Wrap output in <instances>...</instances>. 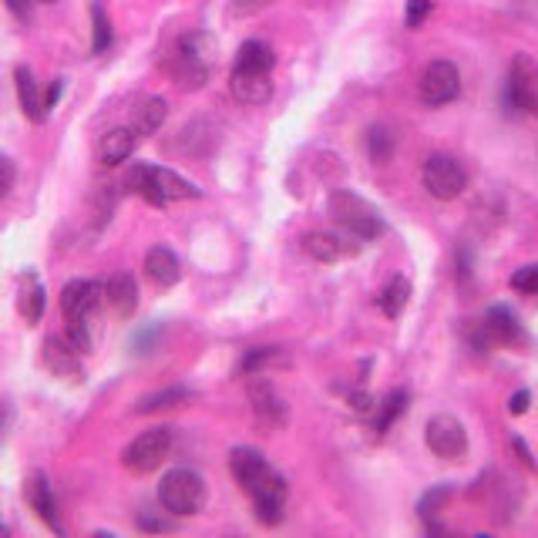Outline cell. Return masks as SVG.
I'll return each mask as SVG.
<instances>
[{
	"instance_id": "obj_11",
	"label": "cell",
	"mask_w": 538,
	"mask_h": 538,
	"mask_svg": "<svg viewBox=\"0 0 538 538\" xmlns=\"http://www.w3.org/2000/svg\"><path fill=\"white\" fill-rule=\"evenodd\" d=\"M286 481L280 471H269V475L259 481V485L249 491L253 498V512L263 525H280L283 522V512H286Z\"/></svg>"
},
{
	"instance_id": "obj_5",
	"label": "cell",
	"mask_w": 538,
	"mask_h": 538,
	"mask_svg": "<svg viewBox=\"0 0 538 538\" xmlns=\"http://www.w3.org/2000/svg\"><path fill=\"white\" fill-rule=\"evenodd\" d=\"M172 451V428H148L122 451V465L132 475H152Z\"/></svg>"
},
{
	"instance_id": "obj_32",
	"label": "cell",
	"mask_w": 538,
	"mask_h": 538,
	"mask_svg": "<svg viewBox=\"0 0 538 538\" xmlns=\"http://www.w3.org/2000/svg\"><path fill=\"white\" fill-rule=\"evenodd\" d=\"M269 360H276V347H256L249 350V354L243 357V364H239V370L249 377V374H263V367L269 364Z\"/></svg>"
},
{
	"instance_id": "obj_44",
	"label": "cell",
	"mask_w": 538,
	"mask_h": 538,
	"mask_svg": "<svg viewBox=\"0 0 538 538\" xmlns=\"http://www.w3.org/2000/svg\"><path fill=\"white\" fill-rule=\"evenodd\" d=\"M4 535H11V528H7L4 522H0V538H4Z\"/></svg>"
},
{
	"instance_id": "obj_28",
	"label": "cell",
	"mask_w": 538,
	"mask_h": 538,
	"mask_svg": "<svg viewBox=\"0 0 538 538\" xmlns=\"http://www.w3.org/2000/svg\"><path fill=\"white\" fill-rule=\"evenodd\" d=\"M111 48V21L101 4H91V54H105Z\"/></svg>"
},
{
	"instance_id": "obj_29",
	"label": "cell",
	"mask_w": 538,
	"mask_h": 538,
	"mask_svg": "<svg viewBox=\"0 0 538 538\" xmlns=\"http://www.w3.org/2000/svg\"><path fill=\"white\" fill-rule=\"evenodd\" d=\"M407 401H411V394L404 391V387H397L384 397V404H380V414H377V431H391V424L407 411Z\"/></svg>"
},
{
	"instance_id": "obj_14",
	"label": "cell",
	"mask_w": 538,
	"mask_h": 538,
	"mask_svg": "<svg viewBox=\"0 0 538 538\" xmlns=\"http://www.w3.org/2000/svg\"><path fill=\"white\" fill-rule=\"evenodd\" d=\"M101 286L91 283V280H71L68 286L61 290V313L64 320H91V313L98 310L101 303Z\"/></svg>"
},
{
	"instance_id": "obj_31",
	"label": "cell",
	"mask_w": 538,
	"mask_h": 538,
	"mask_svg": "<svg viewBox=\"0 0 538 538\" xmlns=\"http://www.w3.org/2000/svg\"><path fill=\"white\" fill-rule=\"evenodd\" d=\"M451 498V485H438V488H431L428 495L421 498V502H417V515L424 518V522H431L434 515L441 512L444 508V502H448Z\"/></svg>"
},
{
	"instance_id": "obj_43",
	"label": "cell",
	"mask_w": 538,
	"mask_h": 538,
	"mask_svg": "<svg viewBox=\"0 0 538 538\" xmlns=\"http://www.w3.org/2000/svg\"><path fill=\"white\" fill-rule=\"evenodd\" d=\"M4 428H7V407L0 404V434H4Z\"/></svg>"
},
{
	"instance_id": "obj_36",
	"label": "cell",
	"mask_w": 538,
	"mask_h": 538,
	"mask_svg": "<svg viewBox=\"0 0 538 538\" xmlns=\"http://www.w3.org/2000/svg\"><path fill=\"white\" fill-rule=\"evenodd\" d=\"M14 179H17V169H14L11 155H4V152H0V199H4L7 192L14 189Z\"/></svg>"
},
{
	"instance_id": "obj_12",
	"label": "cell",
	"mask_w": 538,
	"mask_h": 538,
	"mask_svg": "<svg viewBox=\"0 0 538 538\" xmlns=\"http://www.w3.org/2000/svg\"><path fill=\"white\" fill-rule=\"evenodd\" d=\"M81 350L74 347L71 340H64V337H48L44 340V347H41V360H44V367L51 370L54 377H61V380H85V367H81Z\"/></svg>"
},
{
	"instance_id": "obj_4",
	"label": "cell",
	"mask_w": 538,
	"mask_h": 538,
	"mask_svg": "<svg viewBox=\"0 0 538 538\" xmlns=\"http://www.w3.org/2000/svg\"><path fill=\"white\" fill-rule=\"evenodd\" d=\"M159 502L169 515H199L206 508V481L192 468H172L159 485Z\"/></svg>"
},
{
	"instance_id": "obj_10",
	"label": "cell",
	"mask_w": 538,
	"mask_h": 538,
	"mask_svg": "<svg viewBox=\"0 0 538 538\" xmlns=\"http://www.w3.org/2000/svg\"><path fill=\"white\" fill-rule=\"evenodd\" d=\"M246 397H249V404H253L259 421L273 424V428H283V424L290 421V407H286L280 391H276V387L269 384L263 374H249Z\"/></svg>"
},
{
	"instance_id": "obj_1",
	"label": "cell",
	"mask_w": 538,
	"mask_h": 538,
	"mask_svg": "<svg viewBox=\"0 0 538 538\" xmlns=\"http://www.w3.org/2000/svg\"><path fill=\"white\" fill-rule=\"evenodd\" d=\"M122 189L135 192V196H142L148 206H159V209L169 206V202H179V199H199V189L189 179H182L179 172L162 169V165H142V162L125 172Z\"/></svg>"
},
{
	"instance_id": "obj_13",
	"label": "cell",
	"mask_w": 538,
	"mask_h": 538,
	"mask_svg": "<svg viewBox=\"0 0 538 538\" xmlns=\"http://www.w3.org/2000/svg\"><path fill=\"white\" fill-rule=\"evenodd\" d=\"M24 498L31 505V512L41 518L44 525L51 528L54 535H64V525H61V515H58V502H54V491L48 485V478L41 471H31L24 481Z\"/></svg>"
},
{
	"instance_id": "obj_25",
	"label": "cell",
	"mask_w": 538,
	"mask_h": 538,
	"mask_svg": "<svg viewBox=\"0 0 538 538\" xmlns=\"http://www.w3.org/2000/svg\"><path fill=\"white\" fill-rule=\"evenodd\" d=\"M165 118H169V101H165V98H145L142 105L135 108L132 128L138 132V138H142V135H155L165 125Z\"/></svg>"
},
{
	"instance_id": "obj_18",
	"label": "cell",
	"mask_w": 538,
	"mask_h": 538,
	"mask_svg": "<svg viewBox=\"0 0 538 538\" xmlns=\"http://www.w3.org/2000/svg\"><path fill=\"white\" fill-rule=\"evenodd\" d=\"M229 91H233L236 101L243 105H266L273 98V78L266 71H236L229 78Z\"/></svg>"
},
{
	"instance_id": "obj_3",
	"label": "cell",
	"mask_w": 538,
	"mask_h": 538,
	"mask_svg": "<svg viewBox=\"0 0 538 538\" xmlns=\"http://www.w3.org/2000/svg\"><path fill=\"white\" fill-rule=\"evenodd\" d=\"M330 219L340 226V233L360 239V243H374L377 236H384V219L370 206L367 199H360L357 192H333L330 196Z\"/></svg>"
},
{
	"instance_id": "obj_26",
	"label": "cell",
	"mask_w": 538,
	"mask_h": 538,
	"mask_svg": "<svg viewBox=\"0 0 538 538\" xmlns=\"http://www.w3.org/2000/svg\"><path fill=\"white\" fill-rule=\"evenodd\" d=\"M192 397L189 387H165L159 394H148L135 404V414H155V411H169V407H179Z\"/></svg>"
},
{
	"instance_id": "obj_39",
	"label": "cell",
	"mask_w": 538,
	"mask_h": 538,
	"mask_svg": "<svg viewBox=\"0 0 538 538\" xmlns=\"http://www.w3.org/2000/svg\"><path fill=\"white\" fill-rule=\"evenodd\" d=\"M4 4H7V11H11L14 17L27 21V17H31V4H34V0H4Z\"/></svg>"
},
{
	"instance_id": "obj_19",
	"label": "cell",
	"mask_w": 538,
	"mask_h": 538,
	"mask_svg": "<svg viewBox=\"0 0 538 538\" xmlns=\"http://www.w3.org/2000/svg\"><path fill=\"white\" fill-rule=\"evenodd\" d=\"M145 276L159 286V290H172V286L182 280L179 256H175L169 246H152L145 253Z\"/></svg>"
},
{
	"instance_id": "obj_8",
	"label": "cell",
	"mask_w": 538,
	"mask_h": 538,
	"mask_svg": "<svg viewBox=\"0 0 538 538\" xmlns=\"http://www.w3.org/2000/svg\"><path fill=\"white\" fill-rule=\"evenodd\" d=\"M424 441H428L431 454L444 461H461L468 454V431L454 414H434L424 428Z\"/></svg>"
},
{
	"instance_id": "obj_23",
	"label": "cell",
	"mask_w": 538,
	"mask_h": 538,
	"mask_svg": "<svg viewBox=\"0 0 538 538\" xmlns=\"http://www.w3.org/2000/svg\"><path fill=\"white\" fill-rule=\"evenodd\" d=\"M105 296L111 303V310L118 313V317H132L135 306H138V283L132 273H118L111 276L108 286H105Z\"/></svg>"
},
{
	"instance_id": "obj_24",
	"label": "cell",
	"mask_w": 538,
	"mask_h": 538,
	"mask_svg": "<svg viewBox=\"0 0 538 538\" xmlns=\"http://www.w3.org/2000/svg\"><path fill=\"white\" fill-rule=\"evenodd\" d=\"M273 64H276V54L269 48L266 41H243L236 51V61L233 68L236 71H266L273 74Z\"/></svg>"
},
{
	"instance_id": "obj_7",
	"label": "cell",
	"mask_w": 538,
	"mask_h": 538,
	"mask_svg": "<svg viewBox=\"0 0 538 538\" xmlns=\"http://www.w3.org/2000/svg\"><path fill=\"white\" fill-rule=\"evenodd\" d=\"M421 182L434 199L451 202L465 192L468 175H465V169H461V162L451 159V155H431L421 169Z\"/></svg>"
},
{
	"instance_id": "obj_35",
	"label": "cell",
	"mask_w": 538,
	"mask_h": 538,
	"mask_svg": "<svg viewBox=\"0 0 538 538\" xmlns=\"http://www.w3.org/2000/svg\"><path fill=\"white\" fill-rule=\"evenodd\" d=\"M68 340L81 350V354H88V350H91V330H88V320H71V323H68Z\"/></svg>"
},
{
	"instance_id": "obj_45",
	"label": "cell",
	"mask_w": 538,
	"mask_h": 538,
	"mask_svg": "<svg viewBox=\"0 0 538 538\" xmlns=\"http://www.w3.org/2000/svg\"><path fill=\"white\" fill-rule=\"evenodd\" d=\"M44 4H51V0H44Z\"/></svg>"
},
{
	"instance_id": "obj_27",
	"label": "cell",
	"mask_w": 538,
	"mask_h": 538,
	"mask_svg": "<svg viewBox=\"0 0 538 538\" xmlns=\"http://www.w3.org/2000/svg\"><path fill=\"white\" fill-rule=\"evenodd\" d=\"M407 300H411V283H407L404 276H394V280L384 286V293L377 296V303H380V310H384V317H391V320L401 317Z\"/></svg>"
},
{
	"instance_id": "obj_2",
	"label": "cell",
	"mask_w": 538,
	"mask_h": 538,
	"mask_svg": "<svg viewBox=\"0 0 538 538\" xmlns=\"http://www.w3.org/2000/svg\"><path fill=\"white\" fill-rule=\"evenodd\" d=\"M212 64H216V37L192 31L182 34L179 44H175V54L169 61V71L175 78V85L185 91H196L209 81Z\"/></svg>"
},
{
	"instance_id": "obj_17",
	"label": "cell",
	"mask_w": 538,
	"mask_h": 538,
	"mask_svg": "<svg viewBox=\"0 0 538 538\" xmlns=\"http://www.w3.org/2000/svg\"><path fill=\"white\" fill-rule=\"evenodd\" d=\"M229 471H233L236 485L249 495V491H253L273 468H269V461L256 448H236L229 454Z\"/></svg>"
},
{
	"instance_id": "obj_33",
	"label": "cell",
	"mask_w": 538,
	"mask_h": 538,
	"mask_svg": "<svg viewBox=\"0 0 538 538\" xmlns=\"http://www.w3.org/2000/svg\"><path fill=\"white\" fill-rule=\"evenodd\" d=\"M512 290H515V293L538 296V263L515 269V273H512Z\"/></svg>"
},
{
	"instance_id": "obj_16",
	"label": "cell",
	"mask_w": 538,
	"mask_h": 538,
	"mask_svg": "<svg viewBox=\"0 0 538 538\" xmlns=\"http://www.w3.org/2000/svg\"><path fill=\"white\" fill-rule=\"evenodd\" d=\"M481 327H485V337L491 343H502V347H518V343L525 340L522 323H518V317L512 313V306H505V303L491 306Z\"/></svg>"
},
{
	"instance_id": "obj_15",
	"label": "cell",
	"mask_w": 538,
	"mask_h": 538,
	"mask_svg": "<svg viewBox=\"0 0 538 538\" xmlns=\"http://www.w3.org/2000/svg\"><path fill=\"white\" fill-rule=\"evenodd\" d=\"M303 249L313 259H320V263H340V259L360 253V239L347 236V233L343 236L340 233H310L303 239Z\"/></svg>"
},
{
	"instance_id": "obj_6",
	"label": "cell",
	"mask_w": 538,
	"mask_h": 538,
	"mask_svg": "<svg viewBox=\"0 0 538 538\" xmlns=\"http://www.w3.org/2000/svg\"><path fill=\"white\" fill-rule=\"evenodd\" d=\"M505 101L508 108L538 118V61L535 58H528V54H515L512 58V68H508V81H505Z\"/></svg>"
},
{
	"instance_id": "obj_40",
	"label": "cell",
	"mask_w": 538,
	"mask_h": 538,
	"mask_svg": "<svg viewBox=\"0 0 538 538\" xmlns=\"http://www.w3.org/2000/svg\"><path fill=\"white\" fill-rule=\"evenodd\" d=\"M350 404H354V411H360V414L374 411V397L370 394H350Z\"/></svg>"
},
{
	"instance_id": "obj_21",
	"label": "cell",
	"mask_w": 538,
	"mask_h": 538,
	"mask_svg": "<svg viewBox=\"0 0 538 538\" xmlns=\"http://www.w3.org/2000/svg\"><path fill=\"white\" fill-rule=\"evenodd\" d=\"M44 306H48V293H44V283L37 273H24L21 283H17V310L27 323H41Z\"/></svg>"
},
{
	"instance_id": "obj_22",
	"label": "cell",
	"mask_w": 538,
	"mask_h": 538,
	"mask_svg": "<svg viewBox=\"0 0 538 538\" xmlns=\"http://www.w3.org/2000/svg\"><path fill=\"white\" fill-rule=\"evenodd\" d=\"M135 145H138V132L135 128H111V132L101 138V162L105 165H122L132 159V152H135Z\"/></svg>"
},
{
	"instance_id": "obj_37",
	"label": "cell",
	"mask_w": 538,
	"mask_h": 538,
	"mask_svg": "<svg viewBox=\"0 0 538 538\" xmlns=\"http://www.w3.org/2000/svg\"><path fill=\"white\" fill-rule=\"evenodd\" d=\"M528 407H532V394L528 391H518V394H512V401H508V411H512L515 417H522Z\"/></svg>"
},
{
	"instance_id": "obj_9",
	"label": "cell",
	"mask_w": 538,
	"mask_h": 538,
	"mask_svg": "<svg viewBox=\"0 0 538 538\" xmlns=\"http://www.w3.org/2000/svg\"><path fill=\"white\" fill-rule=\"evenodd\" d=\"M417 91H421L424 105H431V108L448 105V101H454L461 95V71L454 68L451 61H431L421 74V85H417Z\"/></svg>"
},
{
	"instance_id": "obj_30",
	"label": "cell",
	"mask_w": 538,
	"mask_h": 538,
	"mask_svg": "<svg viewBox=\"0 0 538 538\" xmlns=\"http://www.w3.org/2000/svg\"><path fill=\"white\" fill-rule=\"evenodd\" d=\"M367 152H370V159H374L377 165H384L394 155V135L387 132L384 125H374L367 132Z\"/></svg>"
},
{
	"instance_id": "obj_41",
	"label": "cell",
	"mask_w": 538,
	"mask_h": 538,
	"mask_svg": "<svg viewBox=\"0 0 538 538\" xmlns=\"http://www.w3.org/2000/svg\"><path fill=\"white\" fill-rule=\"evenodd\" d=\"M512 448L518 451V458H522L528 468H532V471L538 468V465H535V458H532V451H528V444H525L522 438H512Z\"/></svg>"
},
{
	"instance_id": "obj_20",
	"label": "cell",
	"mask_w": 538,
	"mask_h": 538,
	"mask_svg": "<svg viewBox=\"0 0 538 538\" xmlns=\"http://www.w3.org/2000/svg\"><path fill=\"white\" fill-rule=\"evenodd\" d=\"M14 88H17V101H21L24 118L34 125H41L44 115H48V108H44V95L34 81V71L27 68V64H17L14 68Z\"/></svg>"
},
{
	"instance_id": "obj_34",
	"label": "cell",
	"mask_w": 538,
	"mask_h": 538,
	"mask_svg": "<svg viewBox=\"0 0 538 538\" xmlns=\"http://www.w3.org/2000/svg\"><path fill=\"white\" fill-rule=\"evenodd\" d=\"M431 7H434V0H407L404 24L411 27V31H417V27H421L431 17Z\"/></svg>"
},
{
	"instance_id": "obj_42",
	"label": "cell",
	"mask_w": 538,
	"mask_h": 538,
	"mask_svg": "<svg viewBox=\"0 0 538 538\" xmlns=\"http://www.w3.org/2000/svg\"><path fill=\"white\" fill-rule=\"evenodd\" d=\"M61 88H64L61 81H54V85L48 88V95H44V108H48V111H51L54 105H58V98H61Z\"/></svg>"
},
{
	"instance_id": "obj_38",
	"label": "cell",
	"mask_w": 538,
	"mask_h": 538,
	"mask_svg": "<svg viewBox=\"0 0 538 538\" xmlns=\"http://www.w3.org/2000/svg\"><path fill=\"white\" fill-rule=\"evenodd\" d=\"M138 528H142V532H172V522H162V518L142 515V518H138Z\"/></svg>"
}]
</instances>
